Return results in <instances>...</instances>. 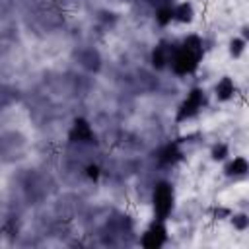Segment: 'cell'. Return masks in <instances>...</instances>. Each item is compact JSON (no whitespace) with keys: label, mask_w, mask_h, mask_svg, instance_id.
Segmentation results:
<instances>
[{"label":"cell","mask_w":249,"mask_h":249,"mask_svg":"<svg viewBox=\"0 0 249 249\" xmlns=\"http://www.w3.org/2000/svg\"><path fill=\"white\" fill-rule=\"evenodd\" d=\"M228 175H243L247 171V161L243 158H233V161L226 167Z\"/></svg>","instance_id":"9"},{"label":"cell","mask_w":249,"mask_h":249,"mask_svg":"<svg viewBox=\"0 0 249 249\" xmlns=\"http://www.w3.org/2000/svg\"><path fill=\"white\" fill-rule=\"evenodd\" d=\"M173 19H179V21H191L193 19V8H191V4H181V6H177L175 10H173Z\"/></svg>","instance_id":"8"},{"label":"cell","mask_w":249,"mask_h":249,"mask_svg":"<svg viewBox=\"0 0 249 249\" xmlns=\"http://www.w3.org/2000/svg\"><path fill=\"white\" fill-rule=\"evenodd\" d=\"M243 45H245L243 41H239V39H235V41L231 43V53H233V54H239V53L243 51Z\"/></svg>","instance_id":"10"},{"label":"cell","mask_w":249,"mask_h":249,"mask_svg":"<svg viewBox=\"0 0 249 249\" xmlns=\"http://www.w3.org/2000/svg\"><path fill=\"white\" fill-rule=\"evenodd\" d=\"M233 82L230 78H222L218 84H216V95L218 99H230L233 95Z\"/></svg>","instance_id":"7"},{"label":"cell","mask_w":249,"mask_h":249,"mask_svg":"<svg viewBox=\"0 0 249 249\" xmlns=\"http://www.w3.org/2000/svg\"><path fill=\"white\" fill-rule=\"evenodd\" d=\"M173 208V189L167 183H160L154 191V210L158 220H165Z\"/></svg>","instance_id":"2"},{"label":"cell","mask_w":249,"mask_h":249,"mask_svg":"<svg viewBox=\"0 0 249 249\" xmlns=\"http://www.w3.org/2000/svg\"><path fill=\"white\" fill-rule=\"evenodd\" d=\"M200 56H202V45H200L198 37H189V39H185V43L179 49H175L171 53L169 64L177 74H189L196 68Z\"/></svg>","instance_id":"1"},{"label":"cell","mask_w":249,"mask_h":249,"mask_svg":"<svg viewBox=\"0 0 249 249\" xmlns=\"http://www.w3.org/2000/svg\"><path fill=\"white\" fill-rule=\"evenodd\" d=\"M91 136H93V132H91V128L86 121H76L74 123V126H72V138L74 140L88 142V140H91Z\"/></svg>","instance_id":"5"},{"label":"cell","mask_w":249,"mask_h":249,"mask_svg":"<svg viewBox=\"0 0 249 249\" xmlns=\"http://www.w3.org/2000/svg\"><path fill=\"white\" fill-rule=\"evenodd\" d=\"M202 103H204V95H202V91L200 89H193L189 95H187V99L183 101V105H181V111H179V119H189V117H193L200 107H202Z\"/></svg>","instance_id":"3"},{"label":"cell","mask_w":249,"mask_h":249,"mask_svg":"<svg viewBox=\"0 0 249 249\" xmlns=\"http://www.w3.org/2000/svg\"><path fill=\"white\" fill-rule=\"evenodd\" d=\"M171 49L169 47H165V45H160V47H156V51H154V54H152V60H154V66H158V68H161V66H165L169 60H171Z\"/></svg>","instance_id":"6"},{"label":"cell","mask_w":249,"mask_h":249,"mask_svg":"<svg viewBox=\"0 0 249 249\" xmlns=\"http://www.w3.org/2000/svg\"><path fill=\"white\" fill-rule=\"evenodd\" d=\"M163 241H165V230H163V226H161L160 222H156V224L144 233V237H142V243H144L146 247H160Z\"/></svg>","instance_id":"4"}]
</instances>
